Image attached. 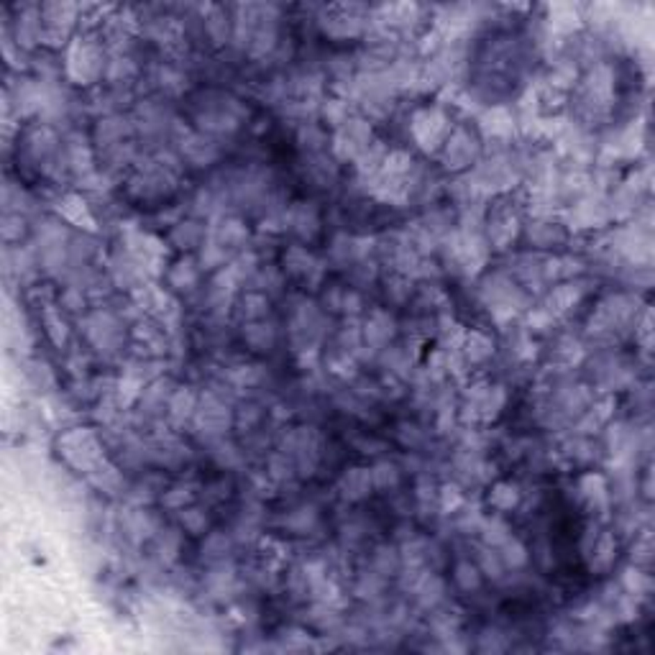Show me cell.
Instances as JSON below:
<instances>
[{"mask_svg": "<svg viewBox=\"0 0 655 655\" xmlns=\"http://www.w3.org/2000/svg\"><path fill=\"white\" fill-rule=\"evenodd\" d=\"M474 139L466 134V131H456V134L450 136L448 146H445V161H453L450 166H464L471 161V157H474Z\"/></svg>", "mask_w": 655, "mask_h": 655, "instance_id": "obj_1", "label": "cell"}, {"mask_svg": "<svg viewBox=\"0 0 655 655\" xmlns=\"http://www.w3.org/2000/svg\"><path fill=\"white\" fill-rule=\"evenodd\" d=\"M395 333V320L387 313H374L371 320L366 323V340L371 346H384Z\"/></svg>", "mask_w": 655, "mask_h": 655, "instance_id": "obj_2", "label": "cell"}, {"mask_svg": "<svg viewBox=\"0 0 655 655\" xmlns=\"http://www.w3.org/2000/svg\"><path fill=\"white\" fill-rule=\"evenodd\" d=\"M340 489H343V497L348 499H361L369 494L371 489V471H363V468H351L343 482H340Z\"/></svg>", "mask_w": 655, "mask_h": 655, "instance_id": "obj_3", "label": "cell"}, {"mask_svg": "<svg viewBox=\"0 0 655 655\" xmlns=\"http://www.w3.org/2000/svg\"><path fill=\"white\" fill-rule=\"evenodd\" d=\"M290 223H292V228L300 233V236H313L317 228V215L313 207L308 205H300L294 207L292 215H290Z\"/></svg>", "mask_w": 655, "mask_h": 655, "instance_id": "obj_4", "label": "cell"}, {"mask_svg": "<svg viewBox=\"0 0 655 655\" xmlns=\"http://www.w3.org/2000/svg\"><path fill=\"white\" fill-rule=\"evenodd\" d=\"M397 482H400V471H397L395 464L381 461V464L374 466V471H371V484H374L377 489H392V487H397Z\"/></svg>", "mask_w": 655, "mask_h": 655, "instance_id": "obj_5", "label": "cell"}, {"mask_svg": "<svg viewBox=\"0 0 655 655\" xmlns=\"http://www.w3.org/2000/svg\"><path fill=\"white\" fill-rule=\"evenodd\" d=\"M502 560H505L507 569H520L522 563L528 560V551H525V545L520 543V540H514L512 535L507 537L505 543H502Z\"/></svg>", "mask_w": 655, "mask_h": 655, "instance_id": "obj_6", "label": "cell"}, {"mask_svg": "<svg viewBox=\"0 0 655 655\" xmlns=\"http://www.w3.org/2000/svg\"><path fill=\"white\" fill-rule=\"evenodd\" d=\"M203 233H205V230H203L200 223H180V226L174 228L172 238L184 248V246H198L200 241H203Z\"/></svg>", "mask_w": 655, "mask_h": 655, "instance_id": "obj_7", "label": "cell"}, {"mask_svg": "<svg viewBox=\"0 0 655 655\" xmlns=\"http://www.w3.org/2000/svg\"><path fill=\"white\" fill-rule=\"evenodd\" d=\"M491 351H494V346H491V340L487 338V336H482V333H471V338H468V343H466V354H468L471 361H487V358L491 356Z\"/></svg>", "mask_w": 655, "mask_h": 655, "instance_id": "obj_8", "label": "cell"}, {"mask_svg": "<svg viewBox=\"0 0 655 655\" xmlns=\"http://www.w3.org/2000/svg\"><path fill=\"white\" fill-rule=\"evenodd\" d=\"M269 313V302L264 294L259 292H248L244 297V315L246 320H261V317Z\"/></svg>", "mask_w": 655, "mask_h": 655, "instance_id": "obj_9", "label": "cell"}, {"mask_svg": "<svg viewBox=\"0 0 655 655\" xmlns=\"http://www.w3.org/2000/svg\"><path fill=\"white\" fill-rule=\"evenodd\" d=\"M172 285L180 287V290H192V287L198 285V269L192 267L190 261H187V264H184V261L177 264L172 271Z\"/></svg>", "mask_w": 655, "mask_h": 655, "instance_id": "obj_10", "label": "cell"}, {"mask_svg": "<svg viewBox=\"0 0 655 655\" xmlns=\"http://www.w3.org/2000/svg\"><path fill=\"white\" fill-rule=\"evenodd\" d=\"M456 584L464 589V592H471L479 586V569L471 566V563H458L456 569Z\"/></svg>", "mask_w": 655, "mask_h": 655, "instance_id": "obj_11", "label": "cell"}, {"mask_svg": "<svg viewBox=\"0 0 655 655\" xmlns=\"http://www.w3.org/2000/svg\"><path fill=\"white\" fill-rule=\"evenodd\" d=\"M248 340L256 348H269L274 340V331L269 325H248Z\"/></svg>", "mask_w": 655, "mask_h": 655, "instance_id": "obj_12", "label": "cell"}, {"mask_svg": "<svg viewBox=\"0 0 655 655\" xmlns=\"http://www.w3.org/2000/svg\"><path fill=\"white\" fill-rule=\"evenodd\" d=\"M182 522H184V525H187V530H192V532L205 530V517H203L198 510H190V512L182 514Z\"/></svg>", "mask_w": 655, "mask_h": 655, "instance_id": "obj_13", "label": "cell"}]
</instances>
